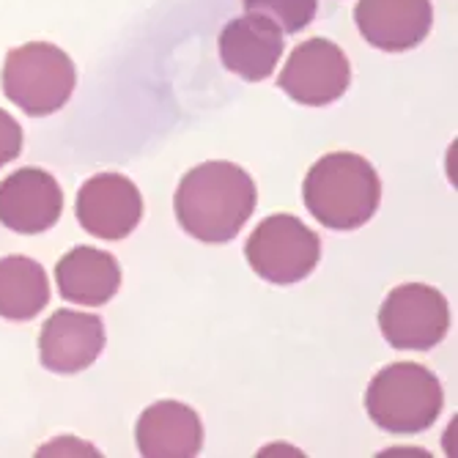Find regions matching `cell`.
Segmentation results:
<instances>
[{"mask_svg": "<svg viewBox=\"0 0 458 458\" xmlns=\"http://www.w3.org/2000/svg\"><path fill=\"white\" fill-rule=\"evenodd\" d=\"M259 203L256 182L233 162H203L192 168L174 198L176 220L198 242H231L253 217Z\"/></svg>", "mask_w": 458, "mask_h": 458, "instance_id": "1", "label": "cell"}, {"mask_svg": "<svg viewBox=\"0 0 458 458\" xmlns=\"http://www.w3.org/2000/svg\"><path fill=\"white\" fill-rule=\"evenodd\" d=\"M302 200L324 228L357 231L379 209L382 179L365 157L335 151L308 171Z\"/></svg>", "mask_w": 458, "mask_h": 458, "instance_id": "2", "label": "cell"}, {"mask_svg": "<svg viewBox=\"0 0 458 458\" xmlns=\"http://www.w3.org/2000/svg\"><path fill=\"white\" fill-rule=\"evenodd\" d=\"M445 403L442 385L418 362L382 368L365 390V409L373 426L390 434H420L431 428Z\"/></svg>", "mask_w": 458, "mask_h": 458, "instance_id": "3", "label": "cell"}, {"mask_svg": "<svg viewBox=\"0 0 458 458\" xmlns=\"http://www.w3.org/2000/svg\"><path fill=\"white\" fill-rule=\"evenodd\" d=\"M4 94L33 118L58 113L74 94L77 72L72 58L50 41L14 47L4 64Z\"/></svg>", "mask_w": 458, "mask_h": 458, "instance_id": "4", "label": "cell"}, {"mask_svg": "<svg viewBox=\"0 0 458 458\" xmlns=\"http://www.w3.org/2000/svg\"><path fill=\"white\" fill-rule=\"evenodd\" d=\"M247 264L261 280L291 285L305 280L321 261V239L300 217L272 215L244 244Z\"/></svg>", "mask_w": 458, "mask_h": 458, "instance_id": "5", "label": "cell"}, {"mask_svg": "<svg viewBox=\"0 0 458 458\" xmlns=\"http://www.w3.org/2000/svg\"><path fill=\"white\" fill-rule=\"evenodd\" d=\"M450 308L442 291L426 283L393 288L379 310V329L393 349L428 352L447 335Z\"/></svg>", "mask_w": 458, "mask_h": 458, "instance_id": "6", "label": "cell"}, {"mask_svg": "<svg viewBox=\"0 0 458 458\" xmlns=\"http://www.w3.org/2000/svg\"><path fill=\"white\" fill-rule=\"evenodd\" d=\"M352 82V66L346 53L329 38H308L291 50L277 89L305 107H324L338 102Z\"/></svg>", "mask_w": 458, "mask_h": 458, "instance_id": "7", "label": "cell"}, {"mask_svg": "<svg viewBox=\"0 0 458 458\" xmlns=\"http://www.w3.org/2000/svg\"><path fill=\"white\" fill-rule=\"evenodd\" d=\"M143 217V198L132 179L121 174L91 176L77 192V223L107 242L127 239Z\"/></svg>", "mask_w": 458, "mask_h": 458, "instance_id": "8", "label": "cell"}, {"mask_svg": "<svg viewBox=\"0 0 458 458\" xmlns=\"http://www.w3.org/2000/svg\"><path fill=\"white\" fill-rule=\"evenodd\" d=\"M64 212V192L53 174L41 168L14 171L0 182V225L14 233H45Z\"/></svg>", "mask_w": 458, "mask_h": 458, "instance_id": "9", "label": "cell"}, {"mask_svg": "<svg viewBox=\"0 0 458 458\" xmlns=\"http://www.w3.org/2000/svg\"><path fill=\"white\" fill-rule=\"evenodd\" d=\"M360 36L382 53H406L423 45L434 25L431 0H357Z\"/></svg>", "mask_w": 458, "mask_h": 458, "instance_id": "10", "label": "cell"}, {"mask_svg": "<svg viewBox=\"0 0 458 458\" xmlns=\"http://www.w3.org/2000/svg\"><path fill=\"white\" fill-rule=\"evenodd\" d=\"M105 341L107 335L99 316L66 308L53 313L41 327L38 357L53 373H80L99 360Z\"/></svg>", "mask_w": 458, "mask_h": 458, "instance_id": "11", "label": "cell"}, {"mask_svg": "<svg viewBox=\"0 0 458 458\" xmlns=\"http://www.w3.org/2000/svg\"><path fill=\"white\" fill-rule=\"evenodd\" d=\"M283 50V30L261 14H242L231 20L220 33L223 66L247 82L267 80L277 69Z\"/></svg>", "mask_w": 458, "mask_h": 458, "instance_id": "12", "label": "cell"}, {"mask_svg": "<svg viewBox=\"0 0 458 458\" xmlns=\"http://www.w3.org/2000/svg\"><path fill=\"white\" fill-rule=\"evenodd\" d=\"M135 439L146 458H192L203 447V426L187 403L157 401L140 414Z\"/></svg>", "mask_w": 458, "mask_h": 458, "instance_id": "13", "label": "cell"}, {"mask_svg": "<svg viewBox=\"0 0 458 458\" xmlns=\"http://www.w3.org/2000/svg\"><path fill=\"white\" fill-rule=\"evenodd\" d=\"M58 294L66 302L102 308L121 288V267L115 256L97 247H74L55 267Z\"/></svg>", "mask_w": 458, "mask_h": 458, "instance_id": "14", "label": "cell"}, {"mask_svg": "<svg viewBox=\"0 0 458 458\" xmlns=\"http://www.w3.org/2000/svg\"><path fill=\"white\" fill-rule=\"evenodd\" d=\"M50 302V280L41 264L25 256L0 259V318L30 321Z\"/></svg>", "mask_w": 458, "mask_h": 458, "instance_id": "15", "label": "cell"}, {"mask_svg": "<svg viewBox=\"0 0 458 458\" xmlns=\"http://www.w3.org/2000/svg\"><path fill=\"white\" fill-rule=\"evenodd\" d=\"M247 14H261L272 20L283 33L305 30L318 9V0H242Z\"/></svg>", "mask_w": 458, "mask_h": 458, "instance_id": "16", "label": "cell"}, {"mask_svg": "<svg viewBox=\"0 0 458 458\" xmlns=\"http://www.w3.org/2000/svg\"><path fill=\"white\" fill-rule=\"evenodd\" d=\"M22 151V127L0 107V168L14 162Z\"/></svg>", "mask_w": 458, "mask_h": 458, "instance_id": "17", "label": "cell"}, {"mask_svg": "<svg viewBox=\"0 0 458 458\" xmlns=\"http://www.w3.org/2000/svg\"><path fill=\"white\" fill-rule=\"evenodd\" d=\"M38 455H99L91 445L77 442V439H55L53 445L41 447Z\"/></svg>", "mask_w": 458, "mask_h": 458, "instance_id": "18", "label": "cell"}]
</instances>
